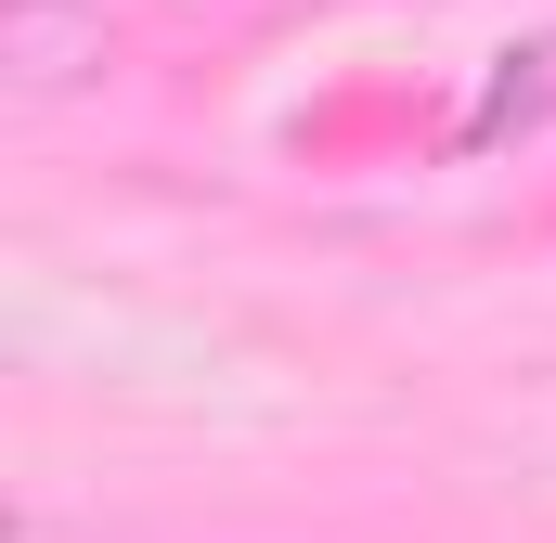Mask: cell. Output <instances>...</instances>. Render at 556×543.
<instances>
[{"instance_id":"cell-1","label":"cell","mask_w":556,"mask_h":543,"mask_svg":"<svg viewBox=\"0 0 556 543\" xmlns=\"http://www.w3.org/2000/svg\"><path fill=\"white\" fill-rule=\"evenodd\" d=\"M0 52L26 91H65L104 65V0H0Z\"/></svg>"}]
</instances>
